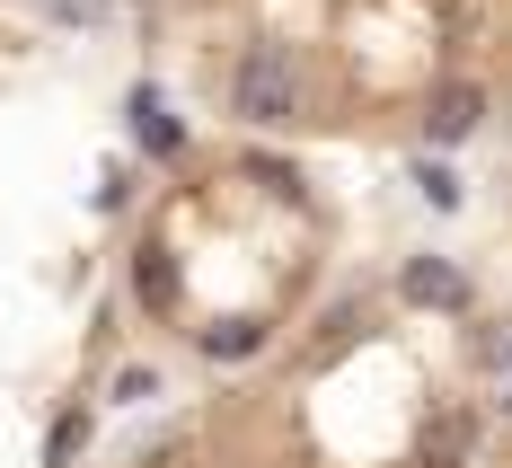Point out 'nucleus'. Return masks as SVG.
Returning <instances> with one entry per match:
<instances>
[{
    "instance_id": "obj_1",
    "label": "nucleus",
    "mask_w": 512,
    "mask_h": 468,
    "mask_svg": "<svg viewBox=\"0 0 512 468\" xmlns=\"http://www.w3.org/2000/svg\"><path fill=\"white\" fill-rule=\"evenodd\" d=\"M230 106H239L248 124H292V115H301V62H292V45L256 36V45L239 53V71H230Z\"/></svg>"
},
{
    "instance_id": "obj_2",
    "label": "nucleus",
    "mask_w": 512,
    "mask_h": 468,
    "mask_svg": "<svg viewBox=\"0 0 512 468\" xmlns=\"http://www.w3.org/2000/svg\"><path fill=\"white\" fill-rule=\"evenodd\" d=\"M477 124H486V89H477V80H442V89L424 98V133H433V142H468Z\"/></svg>"
},
{
    "instance_id": "obj_3",
    "label": "nucleus",
    "mask_w": 512,
    "mask_h": 468,
    "mask_svg": "<svg viewBox=\"0 0 512 468\" xmlns=\"http://www.w3.org/2000/svg\"><path fill=\"white\" fill-rule=\"evenodd\" d=\"M398 292H407L415 310H460V301H468L460 265H442V257H415V265H407V283H398Z\"/></svg>"
},
{
    "instance_id": "obj_4",
    "label": "nucleus",
    "mask_w": 512,
    "mask_h": 468,
    "mask_svg": "<svg viewBox=\"0 0 512 468\" xmlns=\"http://www.w3.org/2000/svg\"><path fill=\"white\" fill-rule=\"evenodd\" d=\"M256 345H265L256 318H221V327H204V363H248Z\"/></svg>"
},
{
    "instance_id": "obj_5",
    "label": "nucleus",
    "mask_w": 512,
    "mask_h": 468,
    "mask_svg": "<svg viewBox=\"0 0 512 468\" xmlns=\"http://www.w3.org/2000/svg\"><path fill=\"white\" fill-rule=\"evenodd\" d=\"M468 442H477V424H468V416L424 424V468H460V460H468Z\"/></svg>"
},
{
    "instance_id": "obj_6",
    "label": "nucleus",
    "mask_w": 512,
    "mask_h": 468,
    "mask_svg": "<svg viewBox=\"0 0 512 468\" xmlns=\"http://www.w3.org/2000/svg\"><path fill=\"white\" fill-rule=\"evenodd\" d=\"M133 133H142L151 151H177V115L159 106V89H133Z\"/></svg>"
},
{
    "instance_id": "obj_7",
    "label": "nucleus",
    "mask_w": 512,
    "mask_h": 468,
    "mask_svg": "<svg viewBox=\"0 0 512 468\" xmlns=\"http://www.w3.org/2000/svg\"><path fill=\"white\" fill-rule=\"evenodd\" d=\"M415 186H424V204H460V177H451V168H433V159H415Z\"/></svg>"
}]
</instances>
